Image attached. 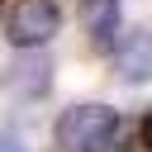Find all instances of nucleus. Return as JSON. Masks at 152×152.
Here are the masks:
<instances>
[{
	"label": "nucleus",
	"instance_id": "1",
	"mask_svg": "<svg viewBox=\"0 0 152 152\" xmlns=\"http://www.w3.org/2000/svg\"><path fill=\"white\" fill-rule=\"evenodd\" d=\"M124 119L109 104H71L57 119V147L62 152H119Z\"/></svg>",
	"mask_w": 152,
	"mask_h": 152
},
{
	"label": "nucleus",
	"instance_id": "2",
	"mask_svg": "<svg viewBox=\"0 0 152 152\" xmlns=\"http://www.w3.org/2000/svg\"><path fill=\"white\" fill-rule=\"evenodd\" d=\"M57 28H62L57 0H14L10 19H5V38H10L19 52H24V48H43Z\"/></svg>",
	"mask_w": 152,
	"mask_h": 152
},
{
	"label": "nucleus",
	"instance_id": "3",
	"mask_svg": "<svg viewBox=\"0 0 152 152\" xmlns=\"http://www.w3.org/2000/svg\"><path fill=\"white\" fill-rule=\"evenodd\" d=\"M0 86H5L14 100H38V95H48V86H52V57H48L43 48H24L10 66H0Z\"/></svg>",
	"mask_w": 152,
	"mask_h": 152
},
{
	"label": "nucleus",
	"instance_id": "4",
	"mask_svg": "<svg viewBox=\"0 0 152 152\" xmlns=\"http://www.w3.org/2000/svg\"><path fill=\"white\" fill-rule=\"evenodd\" d=\"M114 76L128 81V86L152 81V28H133V33L119 38V48H114Z\"/></svg>",
	"mask_w": 152,
	"mask_h": 152
},
{
	"label": "nucleus",
	"instance_id": "5",
	"mask_svg": "<svg viewBox=\"0 0 152 152\" xmlns=\"http://www.w3.org/2000/svg\"><path fill=\"white\" fill-rule=\"evenodd\" d=\"M86 28L95 33V43H109V33L119 28V0H86Z\"/></svg>",
	"mask_w": 152,
	"mask_h": 152
},
{
	"label": "nucleus",
	"instance_id": "6",
	"mask_svg": "<svg viewBox=\"0 0 152 152\" xmlns=\"http://www.w3.org/2000/svg\"><path fill=\"white\" fill-rule=\"evenodd\" d=\"M142 142H147V147H152V109H147V114H142Z\"/></svg>",
	"mask_w": 152,
	"mask_h": 152
},
{
	"label": "nucleus",
	"instance_id": "7",
	"mask_svg": "<svg viewBox=\"0 0 152 152\" xmlns=\"http://www.w3.org/2000/svg\"><path fill=\"white\" fill-rule=\"evenodd\" d=\"M0 152H24V147L19 142H0Z\"/></svg>",
	"mask_w": 152,
	"mask_h": 152
}]
</instances>
